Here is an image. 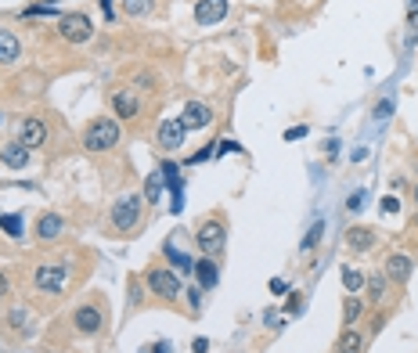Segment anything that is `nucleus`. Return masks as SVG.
Wrapping results in <instances>:
<instances>
[{
  "label": "nucleus",
  "mask_w": 418,
  "mask_h": 353,
  "mask_svg": "<svg viewBox=\"0 0 418 353\" xmlns=\"http://www.w3.org/2000/svg\"><path fill=\"white\" fill-rule=\"evenodd\" d=\"M101 310L98 307H79L76 314H72V325H76V332H83V335H98L101 332Z\"/></svg>",
  "instance_id": "11"
},
{
  "label": "nucleus",
  "mask_w": 418,
  "mask_h": 353,
  "mask_svg": "<svg viewBox=\"0 0 418 353\" xmlns=\"http://www.w3.org/2000/svg\"><path fill=\"white\" fill-rule=\"evenodd\" d=\"M321 234H325V223H321V220H317V223H314V228L307 231V238H303V242H299V249H303V252H310V249H314V245L321 242Z\"/></svg>",
  "instance_id": "25"
},
{
  "label": "nucleus",
  "mask_w": 418,
  "mask_h": 353,
  "mask_svg": "<svg viewBox=\"0 0 418 353\" xmlns=\"http://www.w3.org/2000/svg\"><path fill=\"white\" fill-rule=\"evenodd\" d=\"M141 210H144V199L141 195H123L112 205V228L116 231H134L137 220H141Z\"/></svg>",
  "instance_id": "3"
},
{
  "label": "nucleus",
  "mask_w": 418,
  "mask_h": 353,
  "mask_svg": "<svg viewBox=\"0 0 418 353\" xmlns=\"http://www.w3.org/2000/svg\"><path fill=\"white\" fill-rule=\"evenodd\" d=\"M343 285H346V292H361V288H364V274H361V270H353V267H343Z\"/></svg>",
  "instance_id": "20"
},
{
  "label": "nucleus",
  "mask_w": 418,
  "mask_h": 353,
  "mask_svg": "<svg viewBox=\"0 0 418 353\" xmlns=\"http://www.w3.org/2000/svg\"><path fill=\"white\" fill-rule=\"evenodd\" d=\"M390 112H393V101H379V105H375V119H386Z\"/></svg>",
  "instance_id": "29"
},
{
  "label": "nucleus",
  "mask_w": 418,
  "mask_h": 353,
  "mask_svg": "<svg viewBox=\"0 0 418 353\" xmlns=\"http://www.w3.org/2000/svg\"><path fill=\"white\" fill-rule=\"evenodd\" d=\"M166 256H170V260H173L177 267H181V270H184V274H188V270H195V260H188V256H184L181 249H177L173 242H166Z\"/></svg>",
  "instance_id": "21"
},
{
  "label": "nucleus",
  "mask_w": 418,
  "mask_h": 353,
  "mask_svg": "<svg viewBox=\"0 0 418 353\" xmlns=\"http://www.w3.org/2000/svg\"><path fill=\"white\" fill-rule=\"evenodd\" d=\"M144 281H148V288L159 296V299H177L181 296V278L177 274H170V270H148V274H144Z\"/></svg>",
  "instance_id": "6"
},
{
  "label": "nucleus",
  "mask_w": 418,
  "mask_h": 353,
  "mask_svg": "<svg viewBox=\"0 0 418 353\" xmlns=\"http://www.w3.org/2000/svg\"><path fill=\"white\" fill-rule=\"evenodd\" d=\"M33 281H37L40 292L58 296V292H66V285H69V270H66V263H43V267H37Z\"/></svg>",
  "instance_id": "5"
},
{
  "label": "nucleus",
  "mask_w": 418,
  "mask_h": 353,
  "mask_svg": "<svg viewBox=\"0 0 418 353\" xmlns=\"http://www.w3.org/2000/svg\"><path fill=\"white\" fill-rule=\"evenodd\" d=\"M112 108H116L119 119H134L137 116V98L130 90H119V94H112Z\"/></svg>",
  "instance_id": "17"
},
{
  "label": "nucleus",
  "mask_w": 418,
  "mask_h": 353,
  "mask_svg": "<svg viewBox=\"0 0 418 353\" xmlns=\"http://www.w3.org/2000/svg\"><path fill=\"white\" fill-rule=\"evenodd\" d=\"M408 29H411V40L418 37V0H411V8H408Z\"/></svg>",
  "instance_id": "28"
},
{
  "label": "nucleus",
  "mask_w": 418,
  "mask_h": 353,
  "mask_svg": "<svg viewBox=\"0 0 418 353\" xmlns=\"http://www.w3.org/2000/svg\"><path fill=\"white\" fill-rule=\"evenodd\" d=\"M361 310H364V307H361L357 296H350V299L343 303V321H346V328H353V321L361 317Z\"/></svg>",
  "instance_id": "22"
},
{
  "label": "nucleus",
  "mask_w": 418,
  "mask_h": 353,
  "mask_svg": "<svg viewBox=\"0 0 418 353\" xmlns=\"http://www.w3.org/2000/svg\"><path fill=\"white\" fill-rule=\"evenodd\" d=\"M195 274H199V285L202 288H213L217 278H220V270L213 263V256H202V260H195Z\"/></svg>",
  "instance_id": "18"
},
{
  "label": "nucleus",
  "mask_w": 418,
  "mask_h": 353,
  "mask_svg": "<svg viewBox=\"0 0 418 353\" xmlns=\"http://www.w3.org/2000/svg\"><path fill=\"white\" fill-rule=\"evenodd\" d=\"M58 33L66 37L69 43H87L94 37V26L83 11H69V14H61L58 19Z\"/></svg>",
  "instance_id": "4"
},
{
  "label": "nucleus",
  "mask_w": 418,
  "mask_h": 353,
  "mask_svg": "<svg viewBox=\"0 0 418 353\" xmlns=\"http://www.w3.org/2000/svg\"><path fill=\"white\" fill-rule=\"evenodd\" d=\"M0 163L11 166V170H22V166H29V148L22 141H14V144H8V148L0 152Z\"/></svg>",
  "instance_id": "15"
},
{
  "label": "nucleus",
  "mask_w": 418,
  "mask_h": 353,
  "mask_svg": "<svg viewBox=\"0 0 418 353\" xmlns=\"http://www.w3.org/2000/svg\"><path fill=\"white\" fill-rule=\"evenodd\" d=\"M415 202H418V188H415Z\"/></svg>",
  "instance_id": "38"
},
{
  "label": "nucleus",
  "mask_w": 418,
  "mask_h": 353,
  "mask_svg": "<svg viewBox=\"0 0 418 353\" xmlns=\"http://www.w3.org/2000/svg\"><path fill=\"white\" fill-rule=\"evenodd\" d=\"M386 274H390V281L404 285V281L411 278V256H404V252L390 256V260H386Z\"/></svg>",
  "instance_id": "14"
},
{
  "label": "nucleus",
  "mask_w": 418,
  "mask_h": 353,
  "mask_svg": "<svg viewBox=\"0 0 418 353\" xmlns=\"http://www.w3.org/2000/svg\"><path fill=\"white\" fill-rule=\"evenodd\" d=\"M346 245L353 249V252H368L375 245V231L372 228H350L346 231Z\"/></svg>",
  "instance_id": "16"
},
{
  "label": "nucleus",
  "mask_w": 418,
  "mask_h": 353,
  "mask_svg": "<svg viewBox=\"0 0 418 353\" xmlns=\"http://www.w3.org/2000/svg\"><path fill=\"white\" fill-rule=\"evenodd\" d=\"M61 231H66V220H61L58 213H43L37 220V238L40 242H54V238H61Z\"/></svg>",
  "instance_id": "12"
},
{
  "label": "nucleus",
  "mask_w": 418,
  "mask_h": 353,
  "mask_svg": "<svg viewBox=\"0 0 418 353\" xmlns=\"http://www.w3.org/2000/svg\"><path fill=\"white\" fill-rule=\"evenodd\" d=\"M368 296H372V303H379L386 296V278L375 274V278H368Z\"/></svg>",
  "instance_id": "26"
},
{
  "label": "nucleus",
  "mask_w": 418,
  "mask_h": 353,
  "mask_svg": "<svg viewBox=\"0 0 418 353\" xmlns=\"http://www.w3.org/2000/svg\"><path fill=\"white\" fill-rule=\"evenodd\" d=\"M206 350H209V343L206 339H195V353H206Z\"/></svg>",
  "instance_id": "36"
},
{
  "label": "nucleus",
  "mask_w": 418,
  "mask_h": 353,
  "mask_svg": "<svg viewBox=\"0 0 418 353\" xmlns=\"http://www.w3.org/2000/svg\"><path fill=\"white\" fill-rule=\"evenodd\" d=\"M101 8H105V14H108V19L116 14V8H112V0H101Z\"/></svg>",
  "instance_id": "35"
},
{
  "label": "nucleus",
  "mask_w": 418,
  "mask_h": 353,
  "mask_svg": "<svg viewBox=\"0 0 418 353\" xmlns=\"http://www.w3.org/2000/svg\"><path fill=\"white\" fill-rule=\"evenodd\" d=\"M181 123H184V130H206V126L213 123V108L206 101H188L184 112H181Z\"/></svg>",
  "instance_id": "8"
},
{
  "label": "nucleus",
  "mask_w": 418,
  "mask_h": 353,
  "mask_svg": "<svg viewBox=\"0 0 418 353\" xmlns=\"http://www.w3.org/2000/svg\"><path fill=\"white\" fill-rule=\"evenodd\" d=\"M184 123L181 119H163L159 123V148H166V152H177V148H184Z\"/></svg>",
  "instance_id": "9"
},
{
  "label": "nucleus",
  "mask_w": 418,
  "mask_h": 353,
  "mask_svg": "<svg viewBox=\"0 0 418 353\" xmlns=\"http://www.w3.org/2000/svg\"><path fill=\"white\" fill-rule=\"evenodd\" d=\"M0 231H8L11 238H22V216H14V213L8 216L4 213V216H0Z\"/></svg>",
  "instance_id": "24"
},
{
  "label": "nucleus",
  "mask_w": 418,
  "mask_h": 353,
  "mask_svg": "<svg viewBox=\"0 0 418 353\" xmlns=\"http://www.w3.org/2000/svg\"><path fill=\"white\" fill-rule=\"evenodd\" d=\"M116 141H119V123L116 119H94L87 130H83V148L87 152H108V148H116Z\"/></svg>",
  "instance_id": "1"
},
{
  "label": "nucleus",
  "mask_w": 418,
  "mask_h": 353,
  "mask_svg": "<svg viewBox=\"0 0 418 353\" xmlns=\"http://www.w3.org/2000/svg\"><path fill=\"white\" fill-rule=\"evenodd\" d=\"M159 195H163V173H152L148 181H144V199H152V205H155Z\"/></svg>",
  "instance_id": "23"
},
{
  "label": "nucleus",
  "mask_w": 418,
  "mask_h": 353,
  "mask_svg": "<svg viewBox=\"0 0 418 353\" xmlns=\"http://www.w3.org/2000/svg\"><path fill=\"white\" fill-rule=\"evenodd\" d=\"M228 152H238L235 141H223V144H220V155H228Z\"/></svg>",
  "instance_id": "34"
},
{
  "label": "nucleus",
  "mask_w": 418,
  "mask_h": 353,
  "mask_svg": "<svg viewBox=\"0 0 418 353\" xmlns=\"http://www.w3.org/2000/svg\"><path fill=\"white\" fill-rule=\"evenodd\" d=\"M195 242L206 256H220L223 245H228V228H223V220H202L199 231H195Z\"/></svg>",
  "instance_id": "2"
},
{
  "label": "nucleus",
  "mask_w": 418,
  "mask_h": 353,
  "mask_svg": "<svg viewBox=\"0 0 418 353\" xmlns=\"http://www.w3.org/2000/svg\"><path fill=\"white\" fill-rule=\"evenodd\" d=\"M19 141L26 144L29 152H33V148H43V141H47V123L37 119V116H26V119L19 123Z\"/></svg>",
  "instance_id": "7"
},
{
  "label": "nucleus",
  "mask_w": 418,
  "mask_h": 353,
  "mask_svg": "<svg viewBox=\"0 0 418 353\" xmlns=\"http://www.w3.org/2000/svg\"><path fill=\"white\" fill-rule=\"evenodd\" d=\"M364 350V335L357 328H346L339 335V343H335V353H361Z\"/></svg>",
  "instance_id": "19"
},
{
  "label": "nucleus",
  "mask_w": 418,
  "mask_h": 353,
  "mask_svg": "<svg viewBox=\"0 0 418 353\" xmlns=\"http://www.w3.org/2000/svg\"><path fill=\"white\" fill-rule=\"evenodd\" d=\"M270 292L281 296V292H285V281H281V278H275V281H270Z\"/></svg>",
  "instance_id": "33"
},
{
  "label": "nucleus",
  "mask_w": 418,
  "mask_h": 353,
  "mask_svg": "<svg viewBox=\"0 0 418 353\" xmlns=\"http://www.w3.org/2000/svg\"><path fill=\"white\" fill-rule=\"evenodd\" d=\"M228 14V0H199L195 4V22L199 26H217Z\"/></svg>",
  "instance_id": "10"
},
{
  "label": "nucleus",
  "mask_w": 418,
  "mask_h": 353,
  "mask_svg": "<svg viewBox=\"0 0 418 353\" xmlns=\"http://www.w3.org/2000/svg\"><path fill=\"white\" fill-rule=\"evenodd\" d=\"M19 54H22L19 37H14L11 29L0 26V65H11V61H19Z\"/></svg>",
  "instance_id": "13"
},
{
  "label": "nucleus",
  "mask_w": 418,
  "mask_h": 353,
  "mask_svg": "<svg viewBox=\"0 0 418 353\" xmlns=\"http://www.w3.org/2000/svg\"><path fill=\"white\" fill-rule=\"evenodd\" d=\"M209 155H213V144H206V148H202V152H195V155L188 159V163H206Z\"/></svg>",
  "instance_id": "30"
},
{
  "label": "nucleus",
  "mask_w": 418,
  "mask_h": 353,
  "mask_svg": "<svg viewBox=\"0 0 418 353\" xmlns=\"http://www.w3.org/2000/svg\"><path fill=\"white\" fill-rule=\"evenodd\" d=\"M303 134H307V126H292V130H285V141H296Z\"/></svg>",
  "instance_id": "32"
},
{
  "label": "nucleus",
  "mask_w": 418,
  "mask_h": 353,
  "mask_svg": "<svg viewBox=\"0 0 418 353\" xmlns=\"http://www.w3.org/2000/svg\"><path fill=\"white\" fill-rule=\"evenodd\" d=\"M4 292H8V278H4V274H0V296H4Z\"/></svg>",
  "instance_id": "37"
},
{
  "label": "nucleus",
  "mask_w": 418,
  "mask_h": 353,
  "mask_svg": "<svg viewBox=\"0 0 418 353\" xmlns=\"http://www.w3.org/2000/svg\"><path fill=\"white\" fill-rule=\"evenodd\" d=\"M361 202H364V191H353V195L346 199V210H361Z\"/></svg>",
  "instance_id": "31"
},
{
  "label": "nucleus",
  "mask_w": 418,
  "mask_h": 353,
  "mask_svg": "<svg viewBox=\"0 0 418 353\" xmlns=\"http://www.w3.org/2000/svg\"><path fill=\"white\" fill-rule=\"evenodd\" d=\"M123 11L126 14H148L152 11V0H123Z\"/></svg>",
  "instance_id": "27"
}]
</instances>
